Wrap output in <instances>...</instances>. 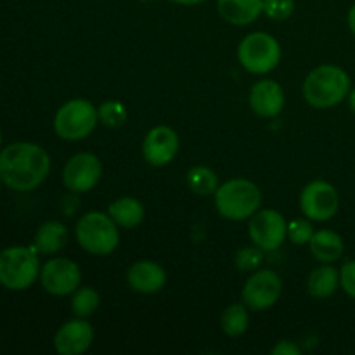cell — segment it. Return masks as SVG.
I'll return each mask as SVG.
<instances>
[{"instance_id":"obj_1","label":"cell","mask_w":355,"mask_h":355,"mask_svg":"<svg viewBox=\"0 0 355 355\" xmlns=\"http://www.w3.org/2000/svg\"><path fill=\"white\" fill-rule=\"evenodd\" d=\"M51 158L42 146L14 142L0 151V179L17 193L33 191L47 179Z\"/></svg>"},{"instance_id":"obj_2","label":"cell","mask_w":355,"mask_h":355,"mask_svg":"<svg viewBox=\"0 0 355 355\" xmlns=\"http://www.w3.org/2000/svg\"><path fill=\"white\" fill-rule=\"evenodd\" d=\"M350 92V78L345 69L322 64L312 69L304 82V97L312 107L328 110L338 106Z\"/></svg>"},{"instance_id":"obj_3","label":"cell","mask_w":355,"mask_h":355,"mask_svg":"<svg viewBox=\"0 0 355 355\" xmlns=\"http://www.w3.org/2000/svg\"><path fill=\"white\" fill-rule=\"evenodd\" d=\"M215 196V208L220 217L227 220H245L259 211L262 193L252 180L232 179L218 186Z\"/></svg>"},{"instance_id":"obj_4","label":"cell","mask_w":355,"mask_h":355,"mask_svg":"<svg viewBox=\"0 0 355 355\" xmlns=\"http://www.w3.org/2000/svg\"><path fill=\"white\" fill-rule=\"evenodd\" d=\"M40 276V262L35 246H10L0 252V284L7 290L23 291Z\"/></svg>"},{"instance_id":"obj_5","label":"cell","mask_w":355,"mask_h":355,"mask_svg":"<svg viewBox=\"0 0 355 355\" xmlns=\"http://www.w3.org/2000/svg\"><path fill=\"white\" fill-rule=\"evenodd\" d=\"M76 239L92 255H110L120 245L118 224L103 211H89L76 224Z\"/></svg>"},{"instance_id":"obj_6","label":"cell","mask_w":355,"mask_h":355,"mask_svg":"<svg viewBox=\"0 0 355 355\" xmlns=\"http://www.w3.org/2000/svg\"><path fill=\"white\" fill-rule=\"evenodd\" d=\"M99 113L87 99H73L62 104L54 118V130L64 141H80L92 134Z\"/></svg>"},{"instance_id":"obj_7","label":"cell","mask_w":355,"mask_h":355,"mask_svg":"<svg viewBox=\"0 0 355 355\" xmlns=\"http://www.w3.org/2000/svg\"><path fill=\"white\" fill-rule=\"evenodd\" d=\"M238 58L243 68L248 69L250 73H255V75L269 73L281 61L279 42L272 35L257 31L243 38L238 47Z\"/></svg>"},{"instance_id":"obj_8","label":"cell","mask_w":355,"mask_h":355,"mask_svg":"<svg viewBox=\"0 0 355 355\" xmlns=\"http://www.w3.org/2000/svg\"><path fill=\"white\" fill-rule=\"evenodd\" d=\"M340 196L335 187L324 180H314L300 194V208L311 220L326 222L338 211Z\"/></svg>"},{"instance_id":"obj_9","label":"cell","mask_w":355,"mask_h":355,"mask_svg":"<svg viewBox=\"0 0 355 355\" xmlns=\"http://www.w3.org/2000/svg\"><path fill=\"white\" fill-rule=\"evenodd\" d=\"M250 238L263 252H274L288 236V224L276 210H260L250 220Z\"/></svg>"},{"instance_id":"obj_10","label":"cell","mask_w":355,"mask_h":355,"mask_svg":"<svg viewBox=\"0 0 355 355\" xmlns=\"http://www.w3.org/2000/svg\"><path fill=\"white\" fill-rule=\"evenodd\" d=\"M40 283L47 293L66 297L69 293H75L80 288L82 272L73 260L52 259L42 267Z\"/></svg>"},{"instance_id":"obj_11","label":"cell","mask_w":355,"mask_h":355,"mask_svg":"<svg viewBox=\"0 0 355 355\" xmlns=\"http://www.w3.org/2000/svg\"><path fill=\"white\" fill-rule=\"evenodd\" d=\"M281 279L274 270H257L243 288V304L252 311L272 307L281 295Z\"/></svg>"},{"instance_id":"obj_12","label":"cell","mask_w":355,"mask_h":355,"mask_svg":"<svg viewBox=\"0 0 355 355\" xmlns=\"http://www.w3.org/2000/svg\"><path fill=\"white\" fill-rule=\"evenodd\" d=\"M103 166L92 153H78L66 163L62 170V182L71 193H87L99 182Z\"/></svg>"},{"instance_id":"obj_13","label":"cell","mask_w":355,"mask_h":355,"mask_svg":"<svg viewBox=\"0 0 355 355\" xmlns=\"http://www.w3.org/2000/svg\"><path fill=\"white\" fill-rule=\"evenodd\" d=\"M179 153V135L170 127L159 125L148 132L142 144L144 159L153 166H165L173 162Z\"/></svg>"},{"instance_id":"obj_14","label":"cell","mask_w":355,"mask_h":355,"mask_svg":"<svg viewBox=\"0 0 355 355\" xmlns=\"http://www.w3.org/2000/svg\"><path fill=\"white\" fill-rule=\"evenodd\" d=\"M94 340L92 326L83 318L62 324L54 336V347L61 355H80L89 350Z\"/></svg>"},{"instance_id":"obj_15","label":"cell","mask_w":355,"mask_h":355,"mask_svg":"<svg viewBox=\"0 0 355 355\" xmlns=\"http://www.w3.org/2000/svg\"><path fill=\"white\" fill-rule=\"evenodd\" d=\"M250 106L262 118H274L283 111L284 92L274 80H260L250 90Z\"/></svg>"},{"instance_id":"obj_16","label":"cell","mask_w":355,"mask_h":355,"mask_svg":"<svg viewBox=\"0 0 355 355\" xmlns=\"http://www.w3.org/2000/svg\"><path fill=\"white\" fill-rule=\"evenodd\" d=\"M127 281L134 291L149 295L156 293L165 286L166 274L159 263L151 262V260H141L128 269Z\"/></svg>"},{"instance_id":"obj_17","label":"cell","mask_w":355,"mask_h":355,"mask_svg":"<svg viewBox=\"0 0 355 355\" xmlns=\"http://www.w3.org/2000/svg\"><path fill=\"white\" fill-rule=\"evenodd\" d=\"M217 10L227 23L246 26L263 12V0H217Z\"/></svg>"},{"instance_id":"obj_18","label":"cell","mask_w":355,"mask_h":355,"mask_svg":"<svg viewBox=\"0 0 355 355\" xmlns=\"http://www.w3.org/2000/svg\"><path fill=\"white\" fill-rule=\"evenodd\" d=\"M309 245H311L312 257L322 263L336 262L342 259L343 252H345V243H343L342 236L329 229L314 232Z\"/></svg>"},{"instance_id":"obj_19","label":"cell","mask_w":355,"mask_h":355,"mask_svg":"<svg viewBox=\"0 0 355 355\" xmlns=\"http://www.w3.org/2000/svg\"><path fill=\"white\" fill-rule=\"evenodd\" d=\"M66 243H68V229H66V225L58 220H51L38 227L33 246L37 248L38 253L52 255V253L61 252Z\"/></svg>"},{"instance_id":"obj_20","label":"cell","mask_w":355,"mask_h":355,"mask_svg":"<svg viewBox=\"0 0 355 355\" xmlns=\"http://www.w3.org/2000/svg\"><path fill=\"white\" fill-rule=\"evenodd\" d=\"M110 217L116 222L120 227L132 229L137 227L142 220H144V207L135 198H120V200L113 201L107 210Z\"/></svg>"},{"instance_id":"obj_21","label":"cell","mask_w":355,"mask_h":355,"mask_svg":"<svg viewBox=\"0 0 355 355\" xmlns=\"http://www.w3.org/2000/svg\"><path fill=\"white\" fill-rule=\"evenodd\" d=\"M340 284V272L331 267L329 263L319 267V269H314L309 276L307 290L311 293V297L318 298V300H322V298L331 297L336 291Z\"/></svg>"},{"instance_id":"obj_22","label":"cell","mask_w":355,"mask_h":355,"mask_svg":"<svg viewBox=\"0 0 355 355\" xmlns=\"http://www.w3.org/2000/svg\"><path fill=\"white\" fill-rule=\"evenodd\" d=\"M187 184L193 193L200 196H211L218 189V177L208 166H194L187 172Z\"/></svg>"},{"instance_id":"obj_23","label":"cell","mask_w":355,"mask_h":355,"mask_svg":"<svg viewBox=\"0 0 355 355\" xmlns=\"http://www.w3.org/2000/svg\"><path fill=\"white\" fill-rule=\"evenodd\" d=\"M248 321L250 319L246 305L234 304L224 311L220 319V326L225 335L231 336V338H236V336H241L248 329Z\"/></svg>"},{"instance_id":"obj_24","label":"cell","mask_w":355,"mask_h":355,"mask_svg":"<svg viewBox=\"0 0 355 355\" xmlns=\"http://www.w3.org/2000/svg\"><path fill=\"white\" fill-rule=\"evenodd\" d=\"M99 307V293L92 288H78L73 295L71 309L76 318H89Z\"/></svg>"},{"instance_id":"obj_25","label":"cell","mask_w":355,"mask_h":355,"mask_svg":"<svg viewBox=\"0 0 355 355\" xmlns=\"http://www.w3.org/2000/svg\"><path fill=\"white\" fill-rule=\"evenodd\" d=\"M97 113H99V120L106 127H120L127 120V110L120 101H106L101 104Z\"/></svg>"},{"instance_id":"obj_26","label":"cell","mask_w":355,"mask_h":355,"mask_svg":"<svg viewBox=\"0 0 355 355\" xmlns=\"http://www.w3.org/2000/svg\"><path fill=\"white\" fill-rule=\"evenodd\" d=\"M236 267L245 272H252L257 270L263 262V250L259 246H246V248L239 250L236 253Z\"/></svg>"},{"instance_id":"obj_27","label":"cell","mask_w":355,"mask_h":355,"mask_svg":"<svg viewBox=\"0 0 355 355\" xmlns=\"http://www.w3.org/2000/svg\"><path fill=\"white\" fill-rule=\"evenodd\" d=\"M293 0H263V14L272 21H284L293 14Z\"/></svg>"},{"instance_id":"obj_28","label":"cell","mask_w":355,"mask_h":355,"mask_svg":"<svg viewBox=\"0 0 355 355\" xmlns=\"http://www.w3.org/2000/svg\"><path fill=\"white\" fill-rule=\"evenodd\" d=\"M288 236L295 245H305L314 236V229H312L311 222L305 218H295L288 224Z\"/></svg>"},{"instance_id":"obj_29","label":"cell","mask_w":355,"mask_h":355,"mask_svg":"<svg viewBox=\"0 0 355 355\" xmlns=\"http://www.w3.org/2000/svg\"><path fill=\"white\" fill-rule=\"evenodd\" d=\"M340 284L349 297L355 298V260L343 263L340 270Z\"/></svg>"},{"instance_id":"obj_30","label":"cell","mask_w":355,"mask_h":355,"mask_svg":"<svg viewBox=\"0 0 355 355\" xmlns=\"http://www.w3.org/2000/svg\"><path fill=\"white\" fill-rule=\"evenodd\" d=\"M272 355H300V349H298L293 342L281 340V342L272 349Z\"/></svg>"},{"instance_id":"obj_31","label":"cell","mask_w":355,"mask_h":355,"mask_svg":"<svg viewBox=\"0 0 355 355\" xmlns=\"http://www.w3.org/2000/svg\"><path fill=\"white\" fill-rule=\"evenodd\" d=\"M349 28L355 37V3L350 7V10H349Z\"/></svg>"},{"instance_id":"obj_32","label":"cell","mask_w":355,"mask_h":355,"mask_svg":"<svg viewBox=\"0 0 355 355\" xmlns=\"http://www.w3.org/2000/svg\"><path fill=\"white\" fill-rule=\"evenodd\" d=\"M173 3H179V6H196V3L205 2V0H170Z\"/></svg>"},{"instance_id":"obj_33","label":"cell","mask_w":355,"mask_h":355,"mask_svg":"<svg viewBox=\"0 0 355 355\" xmlns=\"http://www.w3.org/2000/svg\"><path fill=\"white\" fill-rule=\"evenodd\" d=\"M349 106H350V110L355 113V89L349 92Z\"/></svg>"},{"instance_id":"obj_34","label":"cell","mask_w":355,"mask_h":355,"mask_svg":"<svg viewBox=\"0 0 355 355\" xmlns=\"http://www.w3.org/2000/svg\"><path fill=\"white\" fill-rule=\"evenodd\" d=\"M0 146H2V132H0Z\"/></svg>"},{"instance_id":"obj_35","label":"cell","mask_w":355,"mask_h":355,"mask_svg":"<svg viewBox=\"0 0 355 355\" xmlns=\"http://www.w3.org/2000/svg\"><path fill=\"white\" fill-rule=\"evenodd\" d=\"M2 184H3V182H2V179H0V187H2Z\"/></svg>"},{"instance_id":"obj_36","label":"cell","mask_w":355,"mask_h":355,"mask_svg":"<svg viewBox=\"0 0 355 355\" xmlns=\"http://www.w3.org/2000/svg\"><path fill=\"white\" fill-rule=\"evenodd\" d=\"M142 2H151V0H142Z\"/></svg>"}]
</instances>
